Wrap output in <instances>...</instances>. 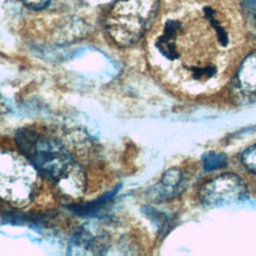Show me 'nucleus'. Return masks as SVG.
Instances as JSON below:
<instances>
[{"label": "nucleus", "mask_w": 256, "mask_h": 256, "mask_svg": "<svg viewBox=\"0 0 256 256\" xmlns=\"http://www.w3.org/2000/svg\"><path fill=\"white\" fill-rule=\"evenodd\" d=\"M205 15L212 26L199 39L188 33L182 21L168 19L153 40L157 71L164 81L188 96L211 94L223 81L229 35L212 9L206 8Z\"/></svg>", "instance_id": "f257e3e1"}, {"label": "nucleus", "mask_w": 256, "mask_h": 256, "mask_svg": "<svg viewBox=\"0 0 256 256\" xmlns=\"http://www.w3.org/2000/svg\"><path fill=\"white\" fill-rule=\"evenodd\" d=\"M15 138L39 174L54 182L66 195L78 197L83 194L84 172L60 142L31 128L19 129Z\"/></svg>", "instance_id": "f03ea898"}, {"label": "nucleus", "mask_w": 256, "mask_h": 256, "mask_svg": "<svg viewBox=\"0 0 256 256\" xmlns=\"http://www.w3.org/2000/svg\"><path fill=\"white\" fill-rule=\"evenodd\" d=\"M159 0H117L106 17V30L120 47L138 42L154 21Z\"/></svg>", "instance_id": "7ed1b4c3"}, {"label": "nucleus", "mask_w": 256, "mask_h": 256, "mask_svg": "<svg viewBox=\"0 0 256 256\" xmlns=\"http://www.w3.org/2000/svg\"><path fill=\"white\" fill-rule=\"evenodd\" d=\"M38 176L23 153L0 149V200L14 205L28 203L37 189Z\"/></svg>", "instance_id": "20e7f679"}, {"label": "nucleus", "mask_w": 256, "mask_h": 256, "mask_svg": "<svg viewBox=\"0 0 256 256\" xmlns=\"http://www.w3.org/2000/svg\"><path fill=\"white\" fill-rule=\"evenodd\" d=\"M247 188L244 181L234 173H224L204 183L199 198L206 206H221L244 199Z\"/></svg>", "instance_id": "39448f33"}, {"label": "nucleus", "mask_w": 256, "mask_h": 256, "mask_svg": "<svg viewBox=\"0 0 256 256\" xmlns=\"http://www.w3.org/2000/svg\"><path fill=\"white\" fill-rule=\"evenodd\" d=\"M106 249V238L103 233H95L89 228L82 227L71 237L67 254L68 255H100Z\"/></svg>", "instance_id": "423d86ee"}, {"label": "nucleus", "mask_w": 256, "mask_h": 256, "mask_svg": "<svg viewBox=\"0 0 256 256\" xmlns=\"http://www.w3.org/2000/svg\"><path fill=\"white\" fill-rule=\"evenodd\" d=\"M233 88L236 95L241 98L256 97V52L242 61L234 79Z\"/></svg>", "instance_id": "0eeeda50"}, {"label": "nucleus", "mask_w": 256, "mask_h": 256, "mask_svg": "<svg viewBox=\"0 0 256 256\" xmlns=\"http://www.w3.org/2000/svg\"><path fill=\"white\" fill-rule=\"evenodd\" d=\"M182 175L181 172L177 169L168 170L160 180V182L153 187L151 194L160 200L170 199L176 195L178 187L181 183Z\"/></svg>", "instance_id": "6e6552de"}, {"label": "nucleus", "mask_w": 256, "mask_h": 256, "mask_svg": "<svg viewBox=\"0 0 256 256\" xmlns=\"http://www.w3.org/2000/svg\"><path fill=\"white\" fill-rule=\"evenodd\" d=\"M111 196H112V194L108 193L96 201L75 206L74 210L76 213L81 214V215H91V214L95 213L97 210H99V208L102 207L111 198Z\"/></svg>", "instance_id": "1a4fd4ad"}, {"label": "nucleus", "mask_w": 256, "mask_h": 256, "mask_svg": "<svg viewBox=\"0 0 256 256\" xmlns=\"http://www.w3.org/2000/svg\"><path fill=\"white\" fill-rule=\"evenodd\" d=\"M203 162L206 170H214L226 165V157L222 153L210 152L204 156Z\"/></svg>", "instance_id": "9d476101"}, {"label": "nucleus", "mask_w": 256, "mask_h": 256, "mask_svg": "<svg viewBox=\"0 0 256 256\" xmlns=\"http://www.w3.org/2000/svg\"><path fill=\"white\" fill-rule=\"evenodd\" d=\"M243 165L252 173L256 174V144L244 150L241 156Z\"/></svg>", "instance_id": "9b49d317"}, {"label": "nucleus", "mask_w": 256, "mask_h": 256, "mask_svg": "<svg viewBox=\"0 0 256 256\" xmlns=\"http://www.w3.org/2000/svg\"><path fill=\"white\" fill-rule=\"evenodd\" d=\"M241 7L244 16L256 31V0H242Z\"/></svg>", "instance_id": "f8f14e48"}, {"label": "nucleus", "mask_w": 256, "mask_h": 256, "mask_svg": "<svg viewBox=\"0 0 256 256\" xmlns=\"http://www.w3.org/2000/svg\"><path fill=\"white\" fill-rule=\"evenodd\" d=\"M51 0H22V2L29 8L34 10H41L46 8Z\"/></svg>", "instance_id": "ddd939ff"}]
</instances>
